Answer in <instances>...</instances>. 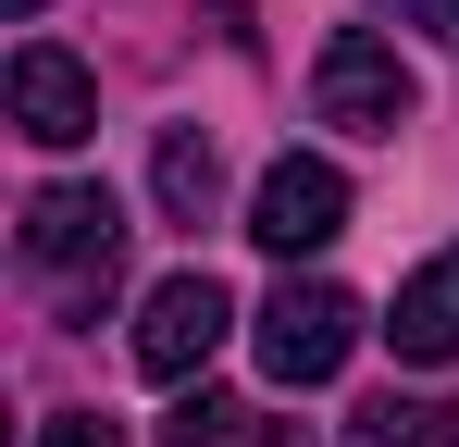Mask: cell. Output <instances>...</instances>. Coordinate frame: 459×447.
I'll return each instance as SVG.
<instances>
[{
	"label": "cell",
	"mask_w": 459,
	"mask_h": 447,
	"mask_svg": "<svg viewBox=\"0 0 459 447\" xmlns=\"http://www.w3.org/2000/svg\"><path fill=\"white\" fill-rule=\"evenodd\" d=\"M261 447H310V435H286V423H273V435H261Z\"/></svg>",
	"instance_id": "14"
},
{
	"label": "cell",
	"mask_w": 459,
	"mask_h": 447,
	"mask_svg": "<svg viewBox=\"0 0 459 447\" xmlns=\"http://www.w3.org/2000/svg\"><path fill=\"white\" fill-rule=\"evenodd\" d=\"M348 447H459V410H435V398H373V410H348Z\"/></svg>",
	"instance_id": "9"
},
{
	"label": "cell",
	"mask_w": 459,
	"mask_h": 447,
	"mask_svg": "<svg viewBox=\"0 0 459 447\" xmlns=\"http://www.w3.org/2000/svg\"><path fill=\"white\" fill-rule=\"evenodd\" d=\"M224 336H236V298L212 286V274H161V286L137 298V372H150V385H186Z\"/></svg>",
	"instance_id": "4"
},
{
	"label": "cell",
	"mask_w": 459,
	"mask_h": 447,
	"mask_svg": "<svg viewBox=\"0 0 459 447\" xmlns=\"http://www.w3.org/2000/svg\"><path fill=\"white\" fill-rule=\"evenodd\" d=\"M248 236H261L273 261L335 249V236H348V174H335V162H310V149H286V162L261 174V199H248Z\"/></svg>",
	"instance_id": "5"
},
{
	"label": "cell",
	"mask_w": 459,
	"mask_h": 447,
	"mask_svg": "<svg viewBox=\"0 0 459 447\" xmlns=\"http://www.w3.org/2000/svg\"><path fill=\"white\" fill-rule=\"evenodd\" d=\"M248 336H261V372L273 385H323V372H348V348H360V298L323 286V274H286Z\"/></svg>",
	"instance_id": "2"
},
{
	"label": "cell",
	"mask_w": 459,
	"mask_h": 447,
	"mask_svg": "<svg viewBox=\"0 0 459 447\" xmlns=\"http://www.w3.org/2000/svg\"><path fill=\"white\" fill-rule=\"evenodd\" d=\"M236 423H248V410L199 385V398H174V423H161V447H236Z\"/></svg>",
	"instance_id": "10"
},
{
	"label": "cell",
	"mask_w": 459,
	"mask_h": 447,
	"mask_svg": "<svg viewBox=\"0 0 459 447\" xmlns=\"http://www.w3.org/2000/svg\"><path fill=\"white\" fill-rule=\"evenodd\" d=\"M0 13H13V25H38V13H50V0H0Z\"/></svg>",
	"instance_id": "13"
},
{
	"label": "cell",
	"mask_w": 459,
	"mask_h": 447,
	"mask_svg": "<svg viewBox=\"0 0 459 447\" xmlns=\"http://www.w3.org/2000/svg\"><path fill=\"white\" fill-rule=\"evenodd\" d=\"M25 261H38V274H63L75 311H100V298H112V261H125V199H112V187H87V174L38 187V199H25Z\"/></svg>",
	"instance_id": "1"
},
{
	"label": "cell",
	"mask_w": 459,
	"mask_h": 447,
	"mask_svg": "<svg viewBox=\"0 0 459 447\" xmlns=\"http://www.w3.org/2000/svg\"><path fill=\"white\" fill-rule=\"evenodd\" d=\"M397 25H422V38H459V0H385Z\"/></svg>",
	"instance_id": "12"
},
{
	"label": "cell",
	"mask_w": 459,
	"mask_h": 447,
	"mask_svg": "<svg viewBox=\"0 0 459 447\" xmlns=\"http://www.w3.org/2000/svg\"><path fill=\"white\" fill-rule=\"evenodd\" d=\"M38 447H125V435H112L100 410H63V423H38Z\"/></svg>",
	"instance_id": "11"
},
{
	"label": "cell",
	"mask_w": 459,
	"mask_h": 447,
	"mask_svg": "<svg viewBox=\"0 0 459 447\" xmlns=\"http://www.w3.org/2000/svg\"><path fill=\"white\" fill-rule=\"evenodd\" d=\"M385 336H397V361H459V249H435L410 286H397V311H385Z\"/></svg>",
	"instance_id": "7"
},
{
	"label": "cell",
	"mask_w": 459,
	"mask_h": 447,
	"mask_svg": "<svg viewBox=\"0 0 459 447\" xmlns=\"http://www.w3.org/2000/svg\"><path fill=\"white\" fill-rule=\"evenodd\" d=\"M410 63H397V38H373V25H348V38H323V63H310V112L323 125H348V137H397L410 125Z\"/></svg>",
	"instance_id": "3"
},
{
	"label": "cell",
	"mask_w": 459,
	"mask_h": 447,
	"mask_svg": "<svg viewBox=\"0 0 459 447\" xmlns=\"http://www.w3.org/2000/svg\"><path fill=\"white\" fill-rule=\"evenodd\" d=\"M150 199L174 224H212V199H224V149L199 137V125H161V149H150Z\"/></svg>",
	"instance_id": "8"
},
{
	"label": "cell",
	"mask_w": 459,
	"mask_h": 447,
	"mask_svg": "<svg viewBox=\"0 0 459 447\" xmlns=\"http://www.w3.org/2000/svg\"><path fill=\"white\" fill-rule=\"evenodd\" d=\"M0 100H13V137H25V149L100 137V87H87V63H75V50H50V38H25V50H13Z\"/></svg>",
	"instance_id": "6"
}]
</instances>
